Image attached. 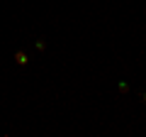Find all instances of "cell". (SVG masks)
Wrapping results in <instances>:
<instances>
[{
    "label": "cell",
    "mask_w": 146,
    "mask_h": 137,
    "mask_svg": "<svg viewBox=\"0 0 146 137\" xmlns=\"http://www.w3.org/2000/svg\"><path fill=\"white\" fill-rule=\"evenodd\" d=\"M144 103H146V93H144Z\"/></svg>",
    "instance_id": "cell-3"
},
{
    "label": "cell",
    "mask_w": 146,
    "mask_h": 137,
    "mask_svg": "<svg viewBox=\"0 0 146 137\" xmlns=\"http://www.w3.org/2000/svg\"><path fill=\"white\" fill-rule=\"evenodd\" d=\"M36 49H39V52H44V49H46V42H44V39H36Z\"/></svg>",
    "instance_id": "cell-2"
},
{
    "label": "cell",
    "mask_w": 146,
    "mask_h": 137,
    "mask_svg": "<svg viewBox=\"0 0 146 137\" xmlns=\"http://www.w3.org/2000/svg\"><path fill=\"white\" fill-rule=\"evenodd\" d=\"M15 64H17V66H27V64H29L27 54L25 52H15Z\"/></svg>",
    "instance_id": "cell-1"
}]
</instances>
